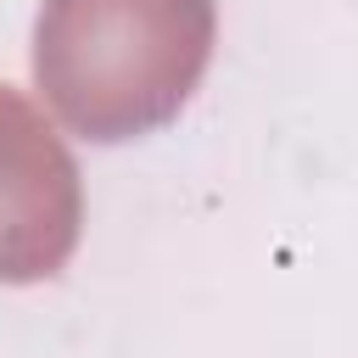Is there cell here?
Masks as SVG:
<instances>
[{
    "mask_svg": "<svg viewBox=\"0 0 358 358\" xmlns=\"http://www.w3.org/2000/svg\"><path fill=\"white\" fill-rule=\"evenodd\" d=\"M213 45V0H45L34 17V84L73 134L117 145L179 117Z\"/></svg>",
    "mask_w": 358,
    "mask_h": 358,
    "instance_id": "cell-1",
    "label": "cell"
},
{
    "mask_svg": "<svg viewBox=\"0 0 358 358\" xmlns=\"http://www.w3.org/2000/svg\"><path fill=\"white\" fill-rule=\"evenodd\" d=\"M84 235V185L67 140L11 84H0V285L67 268Z\"/></svg>",
    "mask_w": 358,
    "mask_h": 358,
    "instance_id": "cell-2",
    "label": "cell"
}]
</instances>
